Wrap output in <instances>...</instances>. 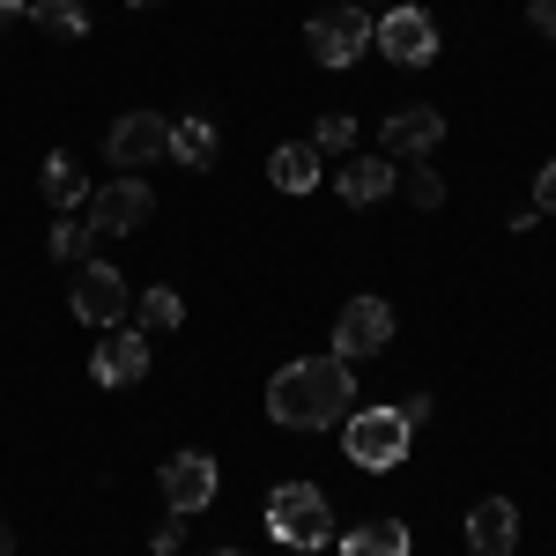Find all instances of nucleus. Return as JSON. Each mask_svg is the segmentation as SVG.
<instances>
[{
  "label": "nucleus",
  "instance_id": "1",
  "mask_svg": "<svg viewBox=\"0 0 556 556\" xmlns=\"http://www.w3.org/2000/svg\"><path fill=\"white\" fill-rule=\"evenodd\" d=\"M349 408H356L349 356H298L267 379V416L282 430H342Z\"/></svg>",
  "mask_w": 556,
  "mask_h": 556
},
{
  "label": "nucleus",
  "instance_id": "2",
  "mask_svg": "<svg viewBox=\"0 0 556 556\" xmlns=\"http://www.w3.org/2000/svg\"><path fill=\"white\" fill-rule=\"evenodd\" d=\"M408 438H416V424L401 416V401L393 408H349L342 416V453H349V468H364V475L401 468L408 460Z\"/></svg>",
  "mask_w": 556,
  "mask_h": 556
},
{
  "label": "nucleus",
  "instance_id": "3",
  "mask_svg": "<svg viewBox=\"0 0 556 556\" xmlns=\"http://www.w3.org/2000/svg\"><path fill=\"white\" fill-rule=\"evenodd\" d=\"M267 534L290 542V549H327L334 542V513H327V497L312 482H282L267 497Z\"/></svg>",
  "mask_w": 556,
  "mask_h": 556
},
{
  "label": "nucleus",
  "instance_id": "4",
  "mask_svg": "<svg viewBox=\"0 0 556 556\" xmlns=\"http://www.w3.org/2000/svg\"><path fill=\"white\" fill-rule=\"evenodd\" d=\"M304 45H312V60L319 67H349L364 45H371V15L349 0V8H319L312 23H304Z\"/></svg>",
  "mask_w": 556,
  "mask_h": 556
},
{
  "label": "nucleus",
  "instance_id": "5",
  "mask_svg": "<svg viewBox=\"0 0 556 556\" xmlns=\"http://www.w3.org/2000/svg\"><path fill=\"white\" fill-rule=\"evenodd\" d=\"M75 319H83V327H119V319H127L134 312V290L127 282H119V267H104V260H83V267H75Z\"/></svg>",
  "mask_w": 556,
  "mask_h": 556
},
{
  "label": "nucleus",
  "instance_id": "6",
  "mask_svg": "<svg viewBox=\"0 0 556 556\" xmlns=\"http://www.w3.org/2000/svg\"><path fill=\"white\" fill-rule=\"evenodd\" d=\"M371 45H379L386 60H401V67H430L438 60V23H430L424 8H393L386 23H371Z\"/></svg>",
  "mask_w": 556,
  "mask_h": 556
},
{
  "label": "nucleus",
  "instance_id": "7",
  "mask_svg": "<svg viewBox=\"0 0 556 556\" xmlns=\"http://www.w3.org/2000/svg\"><path fill=\"white\" fill-rule=\"evenodd\" d=\"M156 215V193L141 186V178H112V186H97L89 193V223L104 230V238H127V230H141Z\"/></svg>",
  "mask_w": 556,
  "mask_h": 556
},
{
  "label": "nucleus",
  "instance_id": "8",
  "mask_svg": "<svg viewBox=\"0 0 556 556\" xmlns=\"http://www.w3.org/2000/svg\"><path fill=\"white\" fill-rule=\"evenodd\" d=\"M393 342V304L386 298H356L342 304V319H334V356H379V349Z\"/></svg>",
  "mask_w": 556,
  "mask_h": 556
},
{
  "label": "nucleus",
  "instance_id": "9",
  "mask_svg": "<svg viewBox=\"0 0 556 556\" xmlns=\"http://www.w3.org/2000/svg\"><path fill=\"white\" fill-rule=\"evenodd\" d=\"M156 482H164V497H172L178 519H193V513L215 505V460L208 453H172V460L156 468Z\"/></svg>",
  "mask_w": 556,
  "mask_h": 556
},
{
  "label": "nucleus",
  "instance_id": "10",
  "mask_svg": "<svg viewBox=\"0 0 556 556\" xmlns=\"http://www.w3.org/2000/svg\"><path fill=\"white\" fill-rule=\"evenodd\" d=\"M104 149H112V164H164L172 156V119L164 112H127Z\"/></svg>",
  "mask_w": 556,
  "mask_h": 556
},
{
  "label": "nucleus",
  "instance_id": "11",
  "mask_svg": "<svg viewBox=\"0 0 556 556\" xmlns=\"http://www.w3.org/2000/svg\"><path fill=\"white\" fill-rule=\"evenodd\" d=\"M89 371H97V386H134L141 371H149V334H134V327H112V342H97Z\"/></svg>",
  "mask_w": 556,
  "mask_h": 556
},
{
  "label": "nucleus",
  "instance_id": "12",
  "mask_svg": "<svg viewBox=\"0 0 556 556\" xmlns=\"http://www.w3.org/2000/svg\"><path fill=\"white\" fill-rule=\"evenodd\" d=\"M468 549L475 556H513L519 549V513H513V497H482L468 513Z\"/></svg>",
  "mask_w": 556,
  "mask_h": 556
},
{
  "label": "nucleus",
  "instance_id": "13",
  "mask_svg": "<svg viewBox=\"0 0 556 556\" xmlns=\"http://www.w3.org/2000/svg\"><path fill=\"white\" fill-rule=\"evenodd\" d=\"M438 141H445V119H438L430 104H416V112H393V119H386V156H393V164H408V156L424 164Z\"/></svg>",
  "mask_w": 556,
  "mask_h": 556
},
{
  "label": "nucleus",
  "instance_id": "14",
  "mask_svg": "<svg viewBox=\"0 0 556 556\" xmlns=\"http://www.w3.org/2000/svg\"><path fill=\"white\" fill-rule=\"evenodd\" d=\"M342 556H408V519H364V527H349Z\"/></svg>",
  "mask_w": 556,
  "mask_h": 556
},
{
  "label": "nucleus",
  "instance_id": "15",
  "mask_svg": "<svg viewBox=\"0 0 556 556\" xmlns=\"http://www.w3.org/2000/svg\"><path fill=\"white\" fill-rule=\"evenodd\" d=\"M393 186H401V172H393V164H379V156H356V164H342V201H349V208L386 201Z\"/></svg>",
  "mask_w": 556,
  "mask_h": 556
},
{
  "label": "nucleus",
  "instance_id": "16",
  "mask_svg": "<svg viewBox=\"0 0 556 556\" xmlns=\"http://www.w3.org/2000/svg\"><path fill=\"white\" fill-rule=\"evenodd\" d=\"M38 186H45V201H52V208H75V201H89V178H83V164H75L67 149H52V156H45Z\"/></svg>",
  "mask_w": 556,
  "mask_h": 556
},
{
  "label": "nucleus",
  "instance_id": "17",
  "mask_svg": "<svg viewBox=\"0 0 556 556\" xmlns=\"http://www.w3.org/2000/svg\"><path fill=\"white\" fill-rule=\"evenodd\" d=\"M267 178H275L282 193H312V186H319V149H298V141H282V149L267 156Z\"/></svg>",
  "mask_w": 556,
  "mask_h": 556
},
{
  "label": "nucleus",
  "instance_id": "18",
  "mask_svg": "<svg viewBox=\"0 0 556 556\" xmlns=\"http://www.w3.org/2000/svg\"><path fill=\"white\" fill-rule=\"evenodd\" d=\"M178 319H186L178 290H141V298H134V334H172Z\"/></svg>",
  "mask_w": 556,
  "mask_h": 556
},
{
  "label": "nucleus",
  "instance_id": "19",
  "mask_svg": "<svg viewBox=\"0 0 556 556\" xmlns=\"http://www.w3.org/2000/svg\"><path fill=\"white\" fill-rule=\"evenodd\" d=\"M30 23H38L45 38H83L89 8H83V0H30Z\"/></svg>",
  "mask_w": 556,
  "mask_h": 556
},
{
  "label": "nucleus",
  "instance_id": "20",
  "mask_svg": "<svg viewBox=\"0 0 556 556\" xmlns=\"http://www.w3.org/2000/svg\"><path fill=\"white\" fill-rule=\"evenodd\" d=\"M172 156L186 164V172H208L215 164V127L208 119H178L172 127Z\"/></svg>",
  "mask_w": 556,
  "mask_h": 556
},
{
  "label": "nucleus",
  "instance_id": "21",
  "mask_svg": "<svg viewBox=\"0 0 556 556\" xmlns=\"http://www.w3.org/2000/svg\"><path fill=\"white\" fill-rule=\"evenodd\" d=\"M97 238H104V230H97L89 215H60V223H52V260H67V267H83Z\"/></svg>",
  "mask_w": 556,
  "mask_h": 556
},
{
  "label": "nucleus",
  "instance_id": "22",
  "mask_svg": "<svg viewBox=\"0 0 556 556\" xmlns=\"http://www.w3.org/2000/svg\"><path fill=\"white\" fill-rule=\"evenodd\" d=\"M312 149H319V156H349V149H356V119H349V112H327V119L312 127Z\"/></svg>",
  "mask_w": 556,
  "mask_h": 556
},
{
  "label": "nucleus",
  "instance_id": "23",
  "mask_svg": "<svg viewBox=\"0 0 556 556\" xmlns=\"http://www.w3.org/2000/svg\"><path fill=\"white\" fill-rule=\"evenodd\" d=\"M408 201H416V208H438V201H445V178L430 172V164H416V172H408Z\"/></svg>",
  "mask_w": 556,
  "mask_h": 556
},
{
  "label": "nucleus",
  "instance_id": "24",
  "mask_svg": "<svg viewBox=\"0 0 556 556\" xmlns=\"http://www.w3.org/2000/svg\"><path fill=\"white\" fill-rule=\"evenodd\" d=\"M534 208L556 215V164H542V178H534Z\"/></svg>",
  "mask_w": 556,
  "mask_h": 556
},
{
  "label": "nucleus",
  "instance_id": "25",
  "mask_svg": "<svg viewBox=\"0 0 556 556\" xmlns=\"http://www.w3.org/2000/svg\"><path fill=\"white\" fill-rule=\"evenodd\" d=\"M527 15H534V30H542V38H556V0H527Z\"/></svg>",
  "mask_w": 556,
  "mask_h": 556
},
{
  "label": "nucleus",
  "instance_id": "26",
  "mask_svg": "<svg viewBox=\"0 0 556 556\" xmlns=\"http://www.w3.org/2000/svg\"><path fill=\"white\" fill-rule=\"evenodd\" d=\"M178 534H186V519L172 513V519H164V527H156V556H172V549H178Z\"/></svg>",
  "mask_w": 556,
  "mask_h": 556
},
{
  "label": "nucleus",
  "instance_id": "27",
  "mask_svg": "<svg viewBox=\"0 0 556 556\" xmlns=\"http://www.w3.org/2000/svg\"><path fill=\"white\" fill-rule=\"evenodd\" d=\"M15 15H23V0H0V30H8V23H15Z\"/></svg>",
  "mask_w": 556,
  "mask_h": 556
},
{
  "label": "nucleus",
  "instance_id": "28",
  "mask_svg": "<svg viewBox=\"0 0 556 556\" xmlns=\"http://www.w3.org/2000/svg\"><path fill=\"white\" fill-rule=\"evenodd\" d=\"M8 549H15V527H8V519H0V556H8Z\"/></svg>",
  "mask_w": 556,
  "mask_h": 556
},
{
  "label": "nucleus",
  "instance_id": "29",
  "mask_svg": "<svg viewBox=\"0 0 556 556\" xmlns=\"http://www.w3.org/2000/svg\"><path fill=\"white\" fill-rule=\"evenodd\" d=\"M208 556H245V549H208Z\"/></svg>",
  "mask_w": 556,
  "mask_h": 556
}]
</instances>
